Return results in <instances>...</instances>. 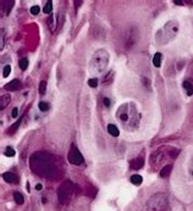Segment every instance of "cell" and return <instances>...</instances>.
<instances>
[{
	"label": "cell",
	"mask_w": 193,
	"mask_h": 211,
	"mask_svg": "<svg viewBox=\"0 0 193 211\" xmlns=\"http://www.w3.org/2000/svg\"><path fill=\"white\" fill-rule=\"evenodd\" d=\"M14 200L19 204V205H21V204H23V201H25V199H23V196L20 194V193H14Z\"/></svg>",
	"instance_id": "44dd1931"
},
{
	"label": "cell",
	"mask_w": 193,
	"mask_h": 211,
	"mask_svg": "<svg viewBox=\"0 0 193 211\" xmlns=\"http://www.w3.org/2000/svg\"><path fill=\"white\" fill-rule=\"evenodd\" d=\"M47 92V82L45 81H42L40 84H39V94L40 95H44Z\"/></svg>",
	"instance_id": "603a6c76"
},
{
	"label": "cell",
	"mask_w": 193,
	"mask_h": 211,
	"mask_svg": "<svg viewBox=\"0 0 193 211\" xmlns=\"http://www.w3.org/2000/svg\"><path fill=\"white\" fill-rule=\"evenodd\" d=\"M21 122H22V117H20V120H19V121H17V122H16L15 125H12V126H11V127L9 128L8 133H9V134H14V133H15V132L17 131V128L20 127V123H21Z\"/></svg>",
	"instance_id": "ac0fdd59"
},
{
	"label": "cell",
	"mask_w": 193,
	"mask_h": 211,
	"mask_svg": "<svg viewBox=\"0 0 193 211\" xmlns=\"http://www.w3.org/2000/svg\"><path fill=\"white\" fill-rule=\"evenodd\" d=\"M171 170H172V165H166V166H164V167L161 168V171H160V176H161V177H167V176L170 175Z\"/></svg>",
	"instance_id": "9a60e30c"
},
{
	"label": "cell",
	"mask_w": 193,
	"mask_h": 211,
	"mask_svg": "<svg viewBox=\"0 0 193 211\" xmlns=\"http://www.w3.org/2000/svg\"><path fill=\"white\" fill-rule=\"evenodd\" d=\"M10 100H11V98H10V95L9 94H4V95H2V99H0V109L2 110H4L8 105L10 104Z\"/></svg>",
	"instance_id": "30bf717a"
},
{
	"label": "cell",
	"mask_w": 193,
	"mask_h": 211,
	"mask_svg": "<svg viewBox=\"0 0 193 211\" xmlns=\"http://www.w3.org/2000/svg\"><path fill=\"white\" fill-rule=\"evenodd\" d=\"M68 161H70L72 165H81V164L84 161V159H83L81 151H79L75 145H72V148H71V150H70V153H68Z\"/></svg>",
	"instance_id": "ba28073f"
},
{
	"label": "cell",
	"mask_w": 193,
	"mask_h": 211,
	"mask_svg": "<svg viewBox=\"0 0 193 211\" xmlns=\"http://www.w3.org/2000/svg\"><path fill=\"white\" fill-rule=\"evenodd\" d=\"M142 181H143V178H142V176H139V175H133V176L131 177V182H132V184H135V185H139V184L142 183Z\"/></svg>",
	"instance_id": "d6986e66"
},
{
	"label": "cell",
	"mask_w": 193,
	"mask_h": 211,
	"mask_svg": "<svg viewBox=\"0 0 193 211\" xmlns=\"http://www.w3.org/2000/svg\"><path fill=\"white\" fill-rule=\"evenodd\" d=\"M143 164H144V159H143L142 156H139V157H137L136 160H133V161L131 162V166H132V168H135V170H139V168L143 167Z\"/></svg>",
	"instance_id": "8fae6325"
},
{
	"label": "cell",
	"mask_w": 193,
	"mask_h": 211,
	"mask_svg": "<svg viewBox=\"0 0 193 211\" xmlns=\"http://www.w3.org/2000/svg\"><path fill=\"white\" fill-rule=\"evenodd\" d=\"M175 4H177V5H182L183 2H181V0H175Z\"/></svg>",
	"instance_id": "d6a6232c"
},
{
	"label": "cell",
	"mask_w": 193,
	"mask_h": 211,
	"mask_svg": "<svg viewBox=\"0 0 193 211\" xmlns=\"http://www.w3.org/2000/svg\"><path fill=\"white\" fill-rule=\"evenodd\" d=\"M139 39V31L136 27H130L124 34V45L126 49H131L137 44Z\"/></svg>",
	"instance_id": "8992f818"
},
{
	"label": "cell",
	"mask_w": 193,
	"mask_h": 211,
	"mask_svg": "<svg viewBox=\"0 0 193 211\" xmlns=\"http://www.w3.org/2000/svg\"><path fill=\"white\" fill-rule=\"evenodd\" d=\"M161 60H163V55L160 53H156L154 56H153V65L155 67H159L160 64H161Z\"/></svg>",
	"instance_id": "5bb4252c"
},
{
	"label": "cell",
	"mask_w": 193,
	"mask_h": 211,
	"mask_svg": "<svg viewBox=\"0 0 193 211\" xmlns=\"http://www.w3.org/2000/svg\"><path fill=\"white\" fill-rule=\"evenodd\" d=\"M73 4H75V5H76V8H78V6H79V5H82V2H75V3H73Z\"/></svg>",
	"instance_id": "836d02e7"
},
{
	"label": "cell",
	"mask_w": 193,
	"mask_h": 211,
	"mask_svg": "<svg viewBox=\"0 0 193 211\" xmlns=\"http://www.w3.org/2000/svg\"><path fill=\"white\" fill-rule=\"evenodd\" d=\"M182 85H183V88L186 89V92H187L188 95H192V94H193V84H192L189 81H184Z\"/></svg>",
	"instance_id": "2e32d148"
},
{
	"label": "cell",
	"mask_w": 193,
	"mask_h": 211,
	"mask_svg": "<svg viewBox=\"0 0 193 211\" xmlns=\"http://www.w3.org/2000/svg\"><path fill=\"white\" fill-rule=\"evenodd\" d=\"M44 14H51V11H53V3L50 2H47V4H45V6H44Z\"/></svg>",
	"instance_id": "7402d4cb"
},
{
	"label": "cell",
	"mask_w": 193,
	"mask_h": 211,
	"mask_svg": "<svg viewBox=\"0 0 193 211\" xmlns=\"http://www.w3.org/2000/svg\"><path fill=\"white\" fill-rule=\"evenodd\" d=\"M38 106H39V110L40 111H48L49 110V104L45 102V101H40L38 104Z\"/></svg>",
	"instance_id": "cb8c5ba5"
},
{
	"label": "cell",
	"mask_w": 193,
	"mask_h": 211,
	"mask_svg": "<svg viewBox=\"0 0 193 211\" xmlns=\"http://www.w3.org/2000/svg\"><path fill=\"white\" fill-rule=\"evenodd\" d=\"M109 62V53L104 49H99L93 54V57L89 62V70L94 73H102Z\"/></svg>",
	"instance_id": "3957f363"
},
{
	"label": "cell",
	"mask_w": 193,
	"mask_h": 211,
	"mask_svg": "<svg viewBox=\"0 0 193 211\" xmlns=\"http://www.w3.org/2000/svg\"><path fill=\"white\" fill-rule=\"evenodd\" d=\"M73 190H75V187H73V184H72L71 181L64 182V183L60 185L59 190H58V196H59L60 202H62V204L67 202V201L70 200V198L72 196Z\"/></svg>",
	"instance_id": "52a82bcc"
},
{
	"label": "cell",
	"mask_w": 193,
	"mask_h": 211,
	"mask_svg": "<svg viewBox=\"0 0 193 211\" xmlns=\"http://www.w3.org/2000/svg\"><path fill=\"white\" fill-rule=\"evenodd\" d=\"M30 165H31L32 171L42 177L51 178L56 173V165H55L51 155H49L47 153L33 154L31 156Z\"/></svg>",
	"instance_id": "6da1fadb"
},
{
	"label": "cell",
	"mask_w": 193,
	"mask_h": 211,
	"mask_svg": "<svg viewBox=\"0 0 193 211\" xmlns=\"http://www.w3.org/2000/svg\"><path fill=\"white\" fill-rule=\"evenodd\" d=\"M17 116H19V109H17V108H15V109L12 110V117H14V119H16Z\"/></svg>",
	"instance_id": "1f68e13d"
},
{
	"label": "cell",
	"mask_w": 193,
	"mask_h": 211,
	"mask_svg": "<svg viewBox=\"0 0 193 211\" xmlns=\"http://www.w3.org/2000/svg\"><path fill=\"white\" fill-rule=\"evenodd\" d=\"M108 132L113 136V137H118L119 134H120V132H119V130H118V127L116 126H114V125H109L108 126Z\"/></svg>",
	"instance_id": "e0dca14e"
},
{
	"label": "cell",
	"mask_w": 193,
	"mask_h": 211,
	"mask_svg": "<svg viewBox=\"0 0 193 211\" xmlns=\"http://www.w3.org/2000/svg\"><path fill=\"white\" fill-rule=\"evenodd\" d=\"M178 32V23L177 21H169L164 28L159 29L156 33V42L160 44H167L169 42H171L176 34Z\"/></svg>",
	"instance_id": "277c9868"
},
{
	"label": "cell",
	"mask_w": 193,
	"mask_h": 211,
	"mask_svg": "<svg viewBox=\"0 0 193 211\" xmlns=\"http://www.w3.org/2000/svg\"><path fill=\"white\" fill-rule=\"evenodd\" d=\"M6 156H9V157H11V156H14L15 155V150L11 148V147H6V149H5V153H4Z\"/></svg>",
	"instance_id": "484cf974"
},
{
	"label": "cell",
	"mask_w": 193,
	"mask_h": 211,
	"mask_svg": "<svg viewBox=\"0 0 193 211\" xmlns=\"http://www.w3.org/2000/svg\"><path fill=\"white\" fill-rule=\"evenodd\" d=\"M118 119L122 122V126L127 130H133L138 126L141 115L137 112L133 104H124L118 110Z\"/></svg>",
	"instance_id": "7a4b0ae2"
},
{
	"label": "cell",
	"mask_w": 193,
	"mask_h": 211,
	"mask_svg": "<svg viewBox=\"0 0 193 211\" xmlns=\"http://www.w3.org/2000/svg\"><path fill=\"white\" fill-rule=\"evenodd\" d=\"M48 25H49V29L51 31V32H54L55 31V26H56V20H55V16H50L49 17V21H48Z\"/></svg>",
	"instance_id": "ffe728a7"
},
{
	"label": "cell",
	"mask_w": 193,
	"mask_h": 211,
	"mask_svg": "<svg viewBox=\"0 0 193 211\" xmlns=\"http://www.w3.org/2000/svg\"><path fill=\"white\" fill-rule=\"evenodd\" d=\"M39 11H40V8H39L38 5H34V6L31 8V14H32V15H38Z\"/></svg>",
	"instance_id": "f1b7e54d"
},
{
	"label": "cell",
	"mask_w": 193,
	"mask_h": 211,
	"mask_svg": "<svg viewBox=\"0 0 193 211\" xmlns=\"http://www.w3.org/2000/svg\"><path fill=\"white\" fill-rule=\"evenodd\" d=\"M10 72H11V66H10V65H6V66L4 67V71H3V76H4V77H8V76L10 74Z\"/></svg>",
	"instance_id": "83f0119b"
},
{
	"label": "cell",
	"mask_w": 193,
	"mask_h": 211,
	"mask_svg": "<svg viewBox=\"0 0 193 211\" xmlns=\"http://www.w3.org/2000/svg\"><path fill=\"white\" fill-rule=\"evenodd\" d=\"M166 206H167V196L164 193H156L152 195L146 204L147 211H163Z\"/></svg>",
	"instance_id": "5b68a950"
},
{
	"label": "cell",
	"mask_w": 193,
	"mask_h": 211,
	"mask_svg": "<svg viewBox=\"0 0 193 211\" xmlns=\"http://www.w3.org/2000/svg\"><path fill=\"white\" fill-rule=\"evenodd\" d=\"M36 189L40 190V189H42V184H37V185H36Z\"/></svg>",
	"instance_id": "e575fe53"
},
{
	"label": "cell",
	"mask_w": 193,
	"mask_h": 211,
	"mask_svg": "<svg viewBox=\"0 0 193 211\" xmlns=\"http://www.w3.org/2000/svg\"><path fill=\"white\" fill-rule=\"evenodd\" d=\"M2 4H3V5H5V6H2V9H3V10H5V14L8 15V14L11 11V9H12V6H14L15 2H14V0H9V2H2Z\"/></svg>",
	"instance_id": "7c38bea8"
},
{
	"label": "cell",
	"mask_w": 193,
	"mask_h": 211,
	"mask_svg": "<svg viewBox=\"0 0 193 211\" xmlns=\"http://www.w3.org/2000/svg\"><path fill=\"white\" fill-rule=\"evenodd\" d=\"M22 87V84H21V82L19 81V79H14V81H11V82H9L4 88L6 89V90H10V92H15V90H19L20 88Z\"/></svg>",
	"instance_id": "9c48e42d"
},
{
	"label": "cell",
	"mask_w": 193,
	"mask_h": 211,
	"mask_svg": "<svg viewBox=\"0 0 193 211\" xmlns=\"http://www.w3.org/2000/svg\"><path fill=\"white\" fill-rule=\"evenodd\" d=\"M4 45H5V32H4V29L2 28V45H0V48H4Z\"/></svg>",
	"instance_id": "f546056e"
},
{
	"label": "cell",
	"mask_w": 193,
	"mask_h": 211,
	"mask_svg": "<svg viewBox=\"0 0 193 211\" xmlns=\"http://www.w3.org/2000/svg\"><path fill=\"white\" fill-rule=\"evenodd\" d=\"M19 65H20V68L25 71V70H26V68L28 67V60L23 57V59H21V60H20V62H19Z\"/></svg>",
	"instance_id": "d4e9b609"
},
{
	"label": "cell",
	"mask_w": 193,
	"mask_h": 211,
	"mask_svg": "<svg viewBox=\"0 0 193 211\" xmlns=\"http://www.w3.org/2000/svg\"><path fill=\"white\" fill-rule=\"evenodd\" d=\"M88 84H89L90 88H95L96 85H98V79H96V78H90L88 81Z\"/></svg>",
	"instance_id": "4316f807"
},
{
	"label": "cell",
	"mask_w": 193,
	"mask_h": 211,
	"mask_svg": "<svg viewBox=\"0 0 193 211\" xmlns=\"http://www.w3.org/2000/svg\"><path fill=\"white\" fill-rule=\"evenodd\" d=\"M103 102H104V105H105L107 108H109V106H110V100H109L108 98H104V99H103Z\"/></svg>",
	"instance_id": "4dcf8cb0"
},
{
	"label": "cell",
	"mask_w": 193,
	"mask_h": 211,
	"mask_svg": "<svg viewBox=\"0 0 193 211\" xmlns=\"http://www.w3.org/2000/svg\"><path fill=\"white\" fill-rule=\"evenodd\" d=\"M3 178L8 183H14L15 182V175L12 172H5V173H3Z\"/></svg>",
	"instance_id": "4fadbf2b"
}]
</instances>
